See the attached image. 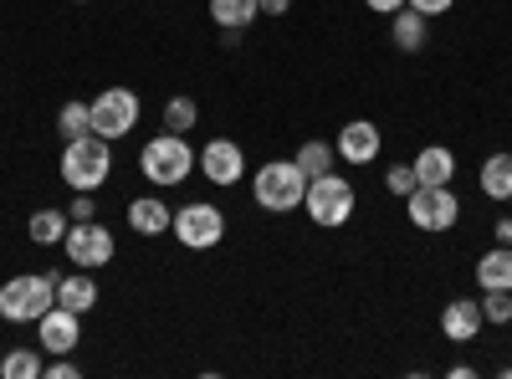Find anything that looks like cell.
<instances>
[{"instance_id":"836d02e7","label":"cell","mask_w":512,"mask_h":379,"mask_svg":"<svg viewBox=\"0 0 512 379\" xmlns=\"http://www.w3.org/2000/svg\"><path fill=\"white\" fill-rule=\"evenodd\" d=\"M507 205H512V200H507Z\"/></svg>"},{"instance_id":"9c48e42d","label":"cell","mask_w":512,"mask_h":379,"mask_svg":"<svg viewBox=\"0 0 512 379\" xmlns=\"http://www.w3.org/2000/svg\"><path fill=\"white\" fill-rule=\"evenodd\" d=\"M62 246H67V262L82 267V272L108 267V262H113V251H118V241H113V231H108L103 221H72V231H67Z\"/></svg>"},{"instance_id":"f546056e","label":"cell","mask_w":512,"mask_h":379,"mask_svg":"<svg viewBox=\"0 0 512 379\" xmlns=\"http://www.w3.org/2000/svg\"><path fill=\"white\" fill-rule=\"evenodd\" d=\"M369 11H379V16H395V11H405V0H364Z\"/></svg>"},{"instance_id":"ac0fdd59","label":"cell","mask_w":512,"mask_h":379,"mask_svg":"<svg viewBox=\"0 0 512 379\" xmlns=\"http://www.w3.org/2000/svg\"><path fill=\"white\" fill-rule=\"evenodd\" d=\"M390 36H395V47L400 52H420L425 41H431V26H425V16L420 11H395V26H390Z\"/></svg>"},{"instance_id":"30bf717a","label":"cell","mask_w":512,"mask_h":379,"mask_svg":"<svg viewBox=\"0 0 512 379\" xmlns=\"http://www.w3.org/2000/svg\"><path fill=\"white\" fill-rule=\"evenodd\" d=\"M195 164H200V175H205L210 185H221V190H231V185L246 180V149H241L236 139H210V144L195 154Z\"/></svg>"},{"instance_id":"1f68e13d","label":"cell","mask_w":512,"mask_h":379,"mask_svg":"<svg viewBox=\"0 0 512 379\" xmlns=\"http://www.w3.org/2000/svg\"><path fill=\"white\" fill-rule=\"evenodd\" d=\"M492 236H497V246H512V216H507V221H497V226H492Z\"/></svg>"},{"instance_id":"44dd1931","label":"cell","mask_w":512,"mask_h":379,"mask_svg":"<svg viewBox=\"0 0 512 379\" xmlns=\"http://www.w3.org/2000/svg\"><path fill=\"white\" fill-rule=\"evenodd\" d=\"M482 195L487 200H512V154H492L482 164Z\"/></svg>"},{"instance_id":"83f0119b","label":"cell","mask_w":512,"mask_h":379,"mask_svg":"<svg viewBox=\"0 0 512 379\" xmlns=\"http://www.w3.org/2000/svg\"><path fill=\"white\" fill-rule=\"evenodd\" d=\"M67 216H72V221H98V200H93L88 190H77V200H72Z\"/></svg>"},{"instance_id":"f1b7e54d","label":"cell","mask_w":512,"mask_h":379,"mask_svg":"<svg viewBox=\"0 0 512 379\" xmlns=\"http://www.w3.org/2000/svg\"><path fill=\"white\" fill-rule=\"evenodd\" d=\"M405 6H410V11H420V16H446V11L456 6V0H405Z\"/></svg>"},{"instance_id":"484cf974","label":"cell","mask_w":512,"mask_h":379,"mask_svg":"<svg viewBox=\"0 0 512 379\" xmlns=\"http://www.w3.org/2000/svg\"><path fill=\"white\" fill-rule=\"evenodd\" d=\"M482 318L487 323H512V292H482Z\"/></svg>"},{"instance_id":"5b68a950","label":"cell","mask_w":512,"mask_h":379,"mask_svg":"<svg viewBox=\"0 0 512 379\" xmlns=\"http://www.w3.org/2000/svg\"><path fill=\"white\" fill-rule=\"evenodd\" d=\"M354 205H359V195H354V180H344L338 170H328V175L308 180L303 210H308V221H313V226H323V231L344 226V221L354 216Z\"/></svg>"},{"instance_id":"52a82bcc","label":"cell","mask_w":512,"mask_h":379,"mask_svg":"<svg viewBox=\"0 0 512 379\" xmlns=\"http://www.w3.org/2000/svg\"><path fill=\"white\" fill-rule=\"evenodd\" d=\"M175 241L185 246V251H210V246H221V236H226V216L210 200H190V205H180L175 210Z\"/></svg>"},{"instance_id":"ffe728a7","label":"cell","mask_w":512,"mask_h":379,"mask_svg":"<svg viewBox=\"0 0 512 379\" xmlns=\"http://www.w3.org/2000/svg\"><path fill=\"white\" fill-rule=\"evenodd\" d=\"M67 231H72V216H62V210H36L26 221V236L36 246H57V241H67Z\"/></svg>"},{"instance_id":"5bb4252c","label":"cell","mask_w":512,"mask_h":379,"mask_svg":"<svg viewBox=\"0 0 512 379\" xmlns=\"http://www.w3.org/2000/svg\"><path fill=\"white\" fill-rule=\"evenodd\" d=\"M169 226H175V210H169L159 195H134V200H128V231H139V236H164Z\"/></svg>"},{"instance_id":"d6a6232c","label":"cell","mask_w":512,"mask_h":379,"mask_svg":"<svg viewBox=\"0 0 512 379\" xmlns=\"http://www.w3.org/2000/svg\"><path fill=\"white\" fill-rule=\"evenodd\" d=\"M77 6H88V0H77Z\"/></svg>"},{"instance_id":"7a4b0ae2","label":"cell","mask_w":512,"mask_h":379,"mask_svg":"<svg viewBox=\"0 0 512 379\" xmlns=\"http://www.w3.org/2000/svg\"><path fill=\"white\" fill-rule=\"evenodd\" d=\"M139 170H144V180L154 185V190H169V185H185L190 180V170H195V149L185 144V134H159V139H149L144 149H139Z\"/></svg>"},{"instance_id":"ba28073f","label":"cell","mask_w":512,"mask_h":379,"mask_svg":"<svg viewBox=\"0 0 512 379\" xmlns=\"http://www.w3.org/2000/svg\"><path fill=\"white\" fill-rule=\"evenodd\" d=\"M139 113H144V103H139L134 88H108V93L93 98V134L128 139V134L139 129Z\"/></svg>"},{"instance_id":"2e32d148","label":"cell","mask_w":512,"mask_h":379,"mask_svg":"<svg viewBox=\"0 0 512 379\" xmlns=\"http://www.w3.org/2000/svg\"><path fill=\"white\" fill-rule=\"evenodd\" d=\"M57 303L62 308H72V313H93L98 308V282H93V272H67V277H57Z\"/></svg>"},{"instance_id":"603a6c76","label":"cell","mask_w":512,"mask_h":379,"mask_svg":"<svg viewBox=\"0 0 512 379\" xmlns=\"http://www.w3.org/2000/svg\"><path fill=\"white\" fill-rule=\"evenodd\" d=\"M0 374H6V379H41V374H47L41 344H36V349H11L6 359H0Z\"/></svg>"},{"instance_id":"e0dca14e","label":"cell","mask_w":512,"mask_h":379,"mask_svg":"<svg viewBox=\"0 0 512 379\" xmlns=\"http://www.w3.org/2000/svg\"><path fill=\"white\" fill-rule=\"evenodd\" d=\"M477 287L482 292H512V246H492L477 262Z\"/></svg>"},{"instance_id":"9a60e30c","label":"cell","mask_w":512,"mask_h":379,"mask_svg":"<svg viewBox=\"0 0 512 379\" xmlns=\"http://www.w3.org/2000/svg\"><path fill=\"white\" fill-rule=\"evenodd\" d=\"M410 170H415L420 185H451V180H456V154H451L446 144H431V149H420V154L410 159Z\"/></svg>"},{"instance_id":"7402d4cb","label":"cell","mask_w":512,"mask_h":379,"mask_svg":"<svg viewBox=\"0 0 512 379\" xmlns=\"http://www.w3.org/2000/svg\"><path fill=\"white\" fill-rule=\"evenodd\" d=\"M256 16H262V6H256V0H210V21H216V26L246 31Z\"/></svg>"},{"instance_id":"277c9868","label":"cell","mask_w":512,"mask_h":379,"mask_svg":"<svg viewBox=\"0 0 512 379\" xmlns=\"http://www.w3.org/2000/svg\"><path fill=\"white\" fill-rule=\"evenodd\" d=\"M303 195H308V175L297 170V159H272L251 180V200L262 205V210H272V216L297 210V205H303Z\"/></svg>"},{"instance_id":"3957f363","label":"cell","mask_w":512,"mask_h":379,"mask_svg":"<svg viewBox=\"0 0 512 379\" xmlns=\"http://www.w3.org/2000/svg\"><path fill=\"white\" fill-rule=\"evenodd\" d=\"M57 277L62 272H21L0 287V318L6 323H36L57 303Z\"/></svg>"},{"instance_id":"cb8c5ba5","label":"cell","mask_w":512,"mask_h":379,"mask_svg":"<svg viewBox=\"0 0 512 379\" xmlns=\"http://www.w3.org/2000/svg\"><path fill=\"white\" fill-rule=\"evenodd\" d=\"M57 134H62V139L93 134V103H62V113H57Z\"/></svg>"},{"instance_id":"8992f818","label":"cell","mask_w":512,"mask_h":379,"mask_svg":"<svg viewBox=\"0 0 512 379\" xmlns=\"http://www.w3.org/2000/svg\"><path fill=\"white\" fill-rule=\"evenodd\" d=\"M405 216L420 226V231H451L461 221V200L451 195V185H415L405 195Z\"/></svg>"},{"instance_id":"4dcf8cb0","label":"cell","mask_w":512,"mask_h":379,"mask_svg":"<svg viewBox=\"0 0 512 379\" xmlns=\"http://www.w3.org/2000/svg\"><path fill=\"white\" fill-rule=\"evenodd\" d=\"M256 6H262V16H287L292 0H256Z\"/></svg>"},{"instance_id":"8fae6325","label":"cell","mask_w":512,"mask_h":379,"mask_svg":"<svg viewBox=\"0 0 512 379\" xmlns=\"http://www.w3.org/2000/svg\"><path fill=\"white\" fill-rule=\"evenodd\" d=\"M36 344H41V354H72L77 344H82V313H72V308H62V303H52L47 313L36 318Z\"/></svg>"},{"instance_id":"d6986e66","label":"cell","mask_w":512,"mask_h":379,"mask_svg":"<svg viewBox=\"0 0 512 379\" xmlns=\"http://www.w3.org/2000/svg\"><path fill=\"white\" fill-rule=\"evenodd\" d=\"M297 159V170H303L308 180H318V175H328V170H338V149L328 144V139H308L303 149L292 154Z\"/></svg>"},{"instance_id":"4316f807","label":"cell","mask_w":512,"mask_h":379,"mask_svg":"<svg viewBox=\"0 0 512 379\" xmlns=\"http://www.w3.org/2000/svg\"><path fill=\"white\" fill-rule=\"evenodd\" d=\"M384 185H390V195H400V200H405V195H410L420 180H415V170H410V164H390V175H384Z\"/></svg>"},{"instance_id":"6da1fadb","label":"cell","mask_w":512,"mask_h":379,"mask_svg":"<svg viewBox=\"0 0 512 379\" xmlns=\"http://www.w3.org/2000/svg\"><path fill=\"white\" fill-rule=\"evenodd\" d=\"M108 175H113V139H103V134L67 139V149H62V180L72 190L98 195L108 185Z\"/></svg>"},{"instance_id":"7c38bea8","label":"cell","mask_w":512,"mask_h":379,"mask_svg":"<svg viewBox=\"0 0 512 379\" xmlns=\"http://www.w3.org/2000/svg\"><path fill=\"white\" fill-rule=\"evenodd\" d=\"M338 159L344 164H374L379 159V123L369 118H354L338 129Z\"/></svg>"},{"instance_id":"d4e9b609","label":"cell","mask_w":512,"mask_h":379,"mask_svg":"<svg viewBox=\"0 0 512 379\" xmlns=\"http://www.w3.org/2000/svg\"><path fill=\"white\" fill-rule=\"evenodd\" d=\"M195 123H200L195 98H169V103H164V129H169V134H190Z\"/></svg>"},{"instance_id":"4fadbf2b","label":"cell","mask_w":512,"mask_h":379,"mask_svg":"<svg viewBox=\"0 0 512 379\" xmlns=\"http://www.w3.org/2000/svg\"><path fill=\"white\" fill-rule=\"evenodd\" d=\"M482 298H456V303H446L441 308V333L451 344H472L477 333H482Z\"/></svg>"}]
</instances>
